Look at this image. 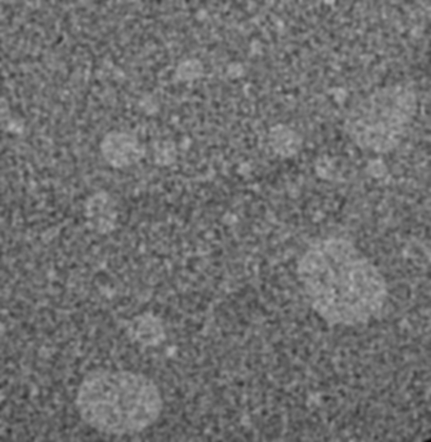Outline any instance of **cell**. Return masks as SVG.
Here are the masks:
<instances>
[{"mask_svg":"<svg viewBox=\"0 0 431 442\" xmlns=\"http://www.w3.org/2000/svg\"><path fill=\"white\" fill-rule=\"evenodd\" d=\"M81 405L94 427L119 434L138 432L158 418L162 400L154 383L128 371L96 375L83 385Z\"/></svg>","mask_w":431,"mask_h":442,"instance_id":"cell-1","label":"cell"},{"mask_svg":"<svg viewBox=\"0 0 431 442\" xmlns=\"http://www.w3.org/2000/svg\"><path fill=\"white\" fill-rule=\"evenodd\" d=\"M101 150L106 160L117 168L136 163L145 152L144 147L135 137L118 131L106 135L101 143Z\"/></svg>","mask_w":431,"mask_h":442,"instance_id":"cell-2","label":"cell"},{"mask_svg":"<svg viewBox=\"0 0 431 442\" xmlns=\"http://www.w3.org/2000/svg\"><path fill=\"white\" fill-rule=\"evenodd\" d=\"M269 140L273 151L283 157H290L301 149L302 140L299 134L288 126L277 124L270 128Z\"/></svg>","mask_w":431,"mask_h":442,"instance_id":"cell-3","label":"cell"}]
</instances>
